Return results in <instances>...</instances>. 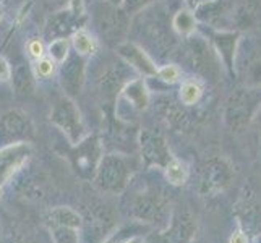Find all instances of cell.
Returning <instances> with one entry per match:
<instances>
[{
  "instance_id": "cell-24",
  "label": "cell",
  "mask_w": 261,
  "mask_h": 243,
  "mask_svg": "<svg viewBox=\"0 0 261 243\" xmlns=\"http://www.w3.org/2000/svg\"><path fill=\"white\" fill-rule=\"evenodd\" d=\"M10 76H12L10 65H8V62L4 57H0V81L10 79Z\"/></svg>"
},
{
  "instance_id": "cell-8",
  "label": "cell",
  "mask_w": 261,
  "mask_h": 243,
  "mask_svg": "<svg viewBox=\"0 0 261 243\" xmlns=\"http://www.w3.org/2000/svg\"><path fill=\"white\" fill-rule=\"evenodd\" d=\"M230 180V170L229 167H224L222 162H211L204 169V178L203 183L208 192H219L229 185Z\"/></svg>"
},
{
  "instance_id": "cell-5",
  "label": "cell",
  "mask_w": 261,
  "mask_h": 243,
  "mask_svg": "<svg viewBox=\"0 0 261 243\" xmlns=\"http://www.w3.org/2000/svg\"><path fill=\"white\" fill-rule=\"evenodd\" d=\"M30 123L21 114L10 111L0 117V141L2 145H13V143L28 141L30 138Z\"/></svg>"
},
{
  "instance_id": "cell-28",
  "label": "cell",
  "mask_w": 261,
  "mask_h": 243,
  "mask_svg": "<svg viewBox=\"0 0 261 243\" xmlns=\"http://www.w3.org/2000/svg\"><path fill=\"white\" fill-rule=\"evenodd\" d=\"M0 195H2V190H0Z\"/></svg>"
},
{
  "instance_id": "cell-29",
  "label": "cell",
  "mask_w": 261,
  "mask_h": 243,
  "mask_svg": "<svg viewBox=\"0 0 261 243\" xmlns=\"http://www.w3.org/2000/svg\"><path fill=\"white\" fill-rule=\"evenodd\" d=\"M111 2H115V0H111Z\"/></svg>"
},
{
  "instance_id": "cell-2",
  "label": "cell",
  "mask_w": 261,
  "mask_h": 243,
  "mask_svg": "<svg viewBox=\"0 0 261 243\" xmlns=\"http://www.w3.org/2000/svg\"><path fill=\"white\" fill-rule=\"evenodd\" d=\"M50 120L56 127H59L67 134V138L71 145H76V143L82 141L83 133H85V125L82 120V115H80V111L71 101L62 99V101L54 107Z\"/></svg>"
},
{
  "instance_id": "cell-23",
  "label": "cell",
  "mask_w": 261,
  "mask_h": 243,
  "mask_svg": "<svg viewBox=\"0 0 261 243\" xmlns=\"http://www.w3.org/2000/svg\"><path fill=\"white\" fill-rule=\"evenodd\" d=\"M148 2L149 0H123V7H125V10L130 13L133 10H137V8L145 7Z\"/></svg>"
},
{
  "instance_id": "cell-13",
  "label": "cell",
  "mask_w": 261,
  "mask_h": 243,
  "mask_svg": "<svg viewBox=\"0 0 261 243\" xmlns=\"http://www.w3.org/2000/svg\"><path fill=\"white\" fill-rule=\"evenodd\" d=\"M71 24H73V16H71V12H60L59 16L50 20V23L47 26V34L64 38V34H67L71 30Z\"/></svg>"
},
{
  "instance_id": "cell-27",
  "label": "cell",
  "mask_w": 261,
  "mask_h": 243,
  "mask_svg": "<svg viewBox=\"0 0 261 243\" xmlns=\"http://www.w3.org/2000/svg\"><path fill=\"white\" fill-rule=\"evenodd\" d=\"M114 243H122V241H114Z\"/></svg>"
},
{
  "instance_id": "cell-6",
  "label": "cell",
  "mask_w": 261,
  "mask_h": 243,
  "mask_svg": "<svg viewBox=\"0 0 261 243\" xmlns=\"http://www.w3.org/2000/svg\"><path fill=\"white\" fill-rule=\"evenodd\" d=\"M141 149H143V157H145L146 162H149V164L166 167L167 162L172 159L169 156V151L166 148L164 140L159 138L158 134L143 133L141 134Z\"/></svg>"
},
{
  "instance_id": "cell-18",
  "label": "cell",
  "mask_w": 261,
  "mask_h": 243,
  "mask_svg": "<svg viewBox=\"0 0 261 243\" xmlns=\"http://www.w3.org/2000/svg\"><path fill=\"white\" fill-rule=\"evenodd\" d=\"M195 16L188 10H180L174 18V26L180 34H188L195 30Z\"/></svg>"
},
{
  "instance_id": "cell-16",
  "label": "cell",
  "mask_w": 261,
  "mask_h": 243,
  "mask_svg": "<svg viewBox=\"0 0 261 243\" xmlns=\"http://www.w3.org/2000/svg\"><path fill=\"white\" fill-rule=\"evenodd\" d=\"M159 206L158 203L148 200V198H145V200H140L137 201V204H135V215H137L138 219H145V221H152L158 218L159 214Z\"/></svg>"
},
{
  "instance_id": "cell-15",
  "label": "cell",
  "mask_w": 261,
  "mask_h": 243,
  "mask_svg": "<svg viewBox=\"0 0 261 243\" xmlns=\"http://www.w3.org/2000/svg\"><path fill=\"white\" fill-rule=\"evenodd\" d=\"M71 41H73V46L80 56H89V53L96 52V41L85 30H78L73 33Z\"/></svg>"
},
{
  "instance_id": "cell-10",
  "label": "cell",
  "mask_w": 261,
  "mask_h": 243,
  "mask_svg": "<svg viewBox=\"0 0 261 243\" xmlns=\"http://www.w3.org/2000/svg\"><path fill=\"white\" fill-rule=\"evenodd\" d=\"M47 221L52 227H71V229H82L83 226V219L75 209L67 208V206H59V208H54L49 215Z\"/></svg>"
},
{
  "instance_id": "cell-12",
  "label": "cell",
  "mask_w": 261,
  "mask_h": 243,
  "mask_svg": "<svg viewBox=\"0 0 261 243\" xmlns=\"http://www.w3.org/2000/svg\"><path fill=\"white\" fill-rule=\"evenodd\" d=\"M166 177L172 185L178 186L184 185L188 178V169L182 160L178 159H170L166 166Z\"/></svg>"
},
{
  "instance_id": "cell-7",
  "label": "cell",
  "mask_w": 261,
  "mask_h": 243,
  "mask_svg": "<svg viewBox=\"0 0 261 243\" xmlns=\"http://www.w3.org/2000/svg\"><path fill=\"white\" fill-rule=\"evenodd\" d=\"M119 53L127 60V64H130L138 71H141L143 75L152 76L158 73V68L152 64V60L146 56L145 50L137 46V44H133V42L122 44V46H119Z\"/></svg>"
},
{
  "instance_id": "cell-3",
  "label": "cell",
  "mask_w": 261,
  "mask_h": 243,
  "mask_svg": "<svg viewBox=\"0 0 261 243\" xmlns=\"http://www.w3.org/2000/svg\"><path fill=\"white\" fill-rule=\"evenodd\" d=\"M75 172L82 178H93L99 162H101V145L96 137H88L86 140L76 143L73 152L70 154Z\"/></svg>"
},
{
  "instance_id": "cell-11",
  "label": "cell",
  "mask_w": 261,
  "mask_h": 243,
  "mask_svg": "<svg viewBox=\"0 0 261 243\" xmlns=\"http://www.w3.org/2000/svg\"><path fill=\"white\" fill-rule=\"evenodd\" d=\"M123 97L135 107V109H145L148 105V91L146 86L141 79H135L130 85L125 86L123 89Z\"/></svg>"
},
{
  "instance_id": "cell-19",
  "label": "cell",
  "mask_w": 261,
  "mask_h": 243,
  "mask_svg": "<svg viewBox=\"0 0 261 243\" xmlns=\"http://www.w3.org/2000/svg\"><path fill=\"white\" fill-rule=\"evenodd\" d=\"M52 237L56 243H80L78 229L71 227H52Z\"/></svg>"
},
{
  "instance_id": "cell-9",
  "label": "cell",
  "mask_w": 261,
  "mask_h": 243,
  "mask_svg": "<svg viewBox=\"0 0 261 243\" xmlns=\"http://www.w3.org/2000/svg\"><path fill=\"white\" fill-rule=\"evenodd\" d=\"M167 233L172 243H188L195 233V222L187 212H180L175 215L172 227Z\"/></svg>"
},
{
  "instance_id": "cell-17",
  "label": "cell",
  "mask_w": 261,
  "mask_h": 243,
  "mask_svg": "<svg viewBox=\"0 0 261 243\" xmlns=\"http://www.w3.org/2000/svg\"><path fill=\"white\" fill-rule=\"evenodd\" d=\"M49 57L54 62H57V64L65 62V59L68 57V39L67 38L52 39V42L49 44Z\"/></svg>"
},
{
  "instance_id": "cell-4",
  "label": "cell",
  "mask_w": 261,
  "mask_h": 243,
  "mask_svg": "<svg viewBox=\"0 0 261 243\" xmlns=\"http://www.w3.org/2000/svg\"><path fill=\"white\" fill-rule=\"evenodd\" d=\"M30 156L31 146L28 141L13 143L0 149V186L7 183L26 164Z\"/></svg>"
},
{
  "instance_id": "cell-21",
  "label": "cell",
  "mask_w": 261,
  "mask_h": 243,
  "mask_svg": "<svg viewBox=\"0 0 261 243\" xmlns=\"http://www.w3.org/2000/svg\"><path fill=\"white\" fill-rule=\"evenodd\" d=\"M180 75H182V73H180V68L177 65H164V67L158 68V76L163 81H166V83H169V85H172V83H175V81H178Z\"/></svg>"
},
{
  "instance_id": "cell-25",
  "label": "cell",
  "mask_w": 261,
  "mask_h": 243,
  "mask_svg": "<svg viewBox=\"0 0 261 243\" xmlns=\"http://www.w3.org/2000/svg\"><path fill=\"white\" fill-rule=\"evenodd\" d=\"M229 243H248V238H247V235H245L244 232L237 230V232L230 237V241H229Z\"/></svg>"
},
{
  "instance_id": "cell-22",
  "label": "cell",
  "mask_w": 261,
  "mask_h": 243,
  "mask_svg": "<svg viewBox=\"0 0 261 243\" xmlns=\"http://www.w3.org/2000/svg\"><path fill=\"white\" fill-rule=\"evenodd\" d=\"M26 49H28V53L33 60H41L42 57H46V47H44V42L41 39H31Z\"/></svg>"
},
{
  "instance_id": "cell-26",
  "label": "cell",
  "mask_w": 261,
  "mask_h": 243,
  "mask_svg": "<svg viewBox=\"0 0 261 243\" xmlns=\"http://www.w3.org/2000/svg\"><path fill=\"white\" fill-rule=\"evenodd\" d=\"M123 243H145V240H143L141 237H132V238H128L127 241H123Z\"/></svg>"
},
{
  "instance_id": "cell-14",
  "label": "cell",
  "mask_w": 261,
  "mask_h": 243,
  "mask_svg": "<svg viewBox=\"0 0 261 243\" xmlns=\"http://www.w3.org/2000/svg\"><path fill=\"white\" fill-rule=\"evenodd\" d=\"M203 88L201 85L195 79H188L180 88V99L185 105H193L201 99Z\"/></svg>"
},
{
  "instance_id": "cell-20",
  "label": "cell",
  "mask_w": 261,
  "mask_h": 243,
  "mask_svg": "<svg viewBox=\"0 0 261 243\" xmlns=\"http://www.w3.org/2000/svg\"><path fill=\"white\" fill-rule=\"evenodd\" d=\"M56 65H57V62H54L50 57H42L41 60H38V64H36V73L41 78H49L56 73Z\"/></svg>"
},
{
  "instance_id": "cell-1",
  "label": "cell",
  "mask_w": 261,
  "mask_h": 243,
  "mask_svg": "<svg viewBox=\"0 0 261 243\" xmlns=\"http://www.w3.org/2000/svg\"><path fill=\"white\" fill-rule=\"evenodd\" d=\"M133 160L120 154H109L101 159L94 174V183L101 192L119 195L128 185L135 172Z\"/></svg>"
}]
</instances>
